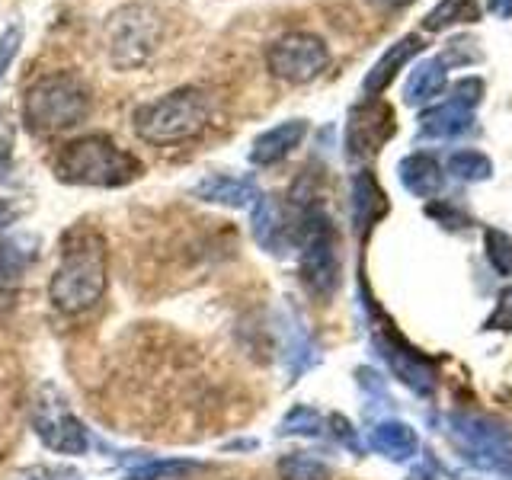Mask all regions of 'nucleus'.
Instances as JSON below:
<instances>
[{
	"mask_svg": "<svg viewBox=\"0 0 512 480\" xmlns=\"http://www.w3.org/2000/svg\"><path fill=\"white\" fill-rule=\"evenodd\" d=\"M109 285V247L93 224H74L61 237V260L48 282V298L61 314H84L100 304Z\"/></svg>",
	"mask_w": 512,
	"mask_h": 480,
	"instance_id": "f257e3e1",
	"label": "nucleus"
},
{
	"mask_svg": "<svg viewBox=\"0 0 512 480\" xmlns=\"http://www.w3.org/2000/svg\"><path fill=\"white\" fill-rule=\"evenodd\" d=\"M144 173V164L119 148L106 135H84L68 141L55 157V176L68 186H93V189H119L135 183Z\"/></svg>",
	"mask_w": 512,
	"mask_h": 480,
	"instance_id": "f03ea898",
	"label": "nucleus"
},
{
	"mask_svg": "<svg viewBox=\"0 0 512 480\" xmlns=\"http://www.w3.org/2000/svg\"><path fill=\"white\" fill-rule=\"evenodd\" d=\"M93 96L80 77L61 71V74H45L32 80L23 93L20 103V119L29 135L36 138H52L77 128L90 116Z\"/></svg>",
	"mask_w": 512,
	"mask_h": 480,
	"instance_id": "7ed1b4c3",
	"label": "nucleus"
},
{
	"mask_svg": "<svg viewBox=\"0 0 512 480\" xmlns=\"http://www.w3.org/2000/svg\"><path fill=\"white\" fill-rule=\"evenodd\" d=\"M212 119V103L199 87H180L132 112V128L148 144H180L205 132Z\"/></svg>",
	"mask_w": 512,
	"mask_h": 480,
	"instance_id": "20e7f679",
	"label": "nucleus"
},
{
	"mask_svg": "<svg viewBox=\"0 0 512 480\" xmlns=\"http://www.w3.org/2000/svg\"><path fill=\"white\" fill-rule=\"evenodd\" d=\"M164 39L160 16L144 4H125L112 10L103 23V48L116 71H135L148 64Z\"/></svg>",
	"mask_w": 512,
	"mask_h": 480,
	"instance_id": "39448f33",
	"label": "nucleus"
},
{
	"mask_svg": "<svg viewBox=\"0 0 512 480\" xmlns=\"http://www.w3.org/2000/svg\"><path fill=\"white\" fill-rule=\"evenodd\" d=\"M298 247H301V282L311 295L330 298L340 288V240L324 208H304L298 221Z\"/></svg>",
	"mask_w": 512,
	"mask_h": 480,
	"instance_id": "423d86ee",
	"label": "nucleus"
},
{
	"mask_svg": "<svg viewBox=\"0 0 512 480\" xmlns=\"http://www.w3.org/2000/svg\"><path fill=\"white\" fill-rule=\"evenodd\" d=\"M452 436L458 439L461 452L474 461L480 471H506L512 461V432L500 423L477 413H452Z\"/></svg>",
	"mask_w": 512,
	"mask_h": 480,
	"instance_id": "0eeeda50",
	"label": "nucleus"
},
{
	"mask_svg": "<svg viewBox=\"0 0 512 480\" xmlns=\"http://www.w3.org/2000/svg\"><path fill=\"white\" fill-rule=\"evenodd\" d=\"M330 64V48L311 32H285L266 48V68L285 84H311Z\"/></svg>",
	"mask_w": 512,
	"mask_h": 480,
	"instance_id": "6e6552de",
	"label": "nucleus"
},
{
	"mask_svg": "<svg viewBox=\"0 0 512 480\" xmlns=\"http://www.w3.org/2000/svg\"><path fill=\"white\" fill-rule=\"evenodd\" d=\"M394 112L381 100H362L352 106L349 125H346V154L352 160L375 157L394 135Z\"/></svg>",
	"mask_w": 512,
	"mask_h": 480,
	"instance_id": "1a4fd4ad",
	"label": "nucleus"
},
{
	"mask_svg": "<svg viewBox=\"0 0 512 480\" xmlns=\"http://www.w3.org/2000/svg\"><path fill=\"white\" fill-rule=\"evenodd\" d=\"M378 349H381V356L388 359L391 372L404 381L413 394L429 397L436 391V362L426 359L420 349H413L404 336L394 333L388 324L378 327Z\"/></svg>",
	"mask_w": 512,
	"mask_h": 480,
	"instance_id": "9d476101",
	"label": "nucleus"
},
{
	"mask_svg": "<svg viewBox=\"0 0 512 480\" xmlns=\"http://www.w3.org/2000/svg\"><path fill=\"white\" fill-rule=\"evenodd\" d=\"M36 436L42 439L45 448H52L58 455H84L90 448L84 423L71 410H64L61 400L36 407Z\"/></svg>",
	"mask_w": 512,
	"mask_h": 480,
	"instance_id": "9b49d317",
	"label": "nucleus"
},
{
	"mask_svg": "<svg viewBox=\"0 0 512 480\" xmlns=\"http://www.w3.org/2000/svg\"><path fill=\"white\" fill-rule=\"evenodd\" d=\"M423 52V39L420 36H404L400 42H394L388 52H384L375 64L372 71L365 74L362 80V93L365 100H378V96L394 84V77L400 74V68H407V64Z\"/></svg>",
	"mask_w": 512,
	"mask_h": 480,
	"instance_id": "f8f14e48",
	"label": "nucleus"
},
{
	"mask_svg": "<svg viewBox=\"0 0 512 480\" xmlns=\"http://www.w3.org/2000/svg\"><path fill=\"white\" fill-rule=\"evenodd\" d=\"M304 135H308V122H304V119H288V122L266 128V132L256 135V141H253L250 164H256V167L279 164V160H285L298 148V144L304 141Z\"/></svg>",
	"mask_w": 512,
	"mask_h": 480,
	"instance_id": "ddd939ff",
	"label": "nucleus"
},
{
	"mask_svg": "<svg viewBox=\"0 0 512 480\" xmlns=\"http://www.w3.org/2000/svg\"><path fill=\"white\" fill-rule=\"evenodd\" d=\"M349 205H352V228H356L359 237H365L384 218V212H388V196H384V189L378 186V180L372 173L359 170L356 176H352Z\"/></svg>",
	"mask_w": 512,
	"mask_h": 480,
	"instance_id": "4468645a",
	"label": "nucleus"
},
{
	"mask_svg": "<svg viewBox=\"0 0 512 480\" xmlns=\"http://www.w3.org/2000/svg\"><path fill=\"white\" fill-rule=\"evenodd\" d=\"M397 176H400V183H404V189L413 192L416 199H436L445 186L442 164L426 151H416V154L400 160Z\"/></svg>",
	"mask_w": 512,
	"mask_h": 480,
	"instance_id": "2eb2a0df",
	"label": "nucleus"
},
{
	"mask_svg": "<svg viewBox=\"0 0 512 480\" xmlns=\"http://www.w3.org/2000/svg\"><path fill=\"white\" fill-rule=\"evenodd\" d=\"M196 199L202 202H215V205H228V208H247L256 202L260 189L250 180V176H231V173H212L192 189Z\"/></svg>",
	"mask_w": 512,
	"mask_h": 480,
	"instance_id": "dca6fc26",
	"label": "nucleus"
},
{
	"mask_svg": "<svg viewBox=\"0 0 512 480\" xmlns=\"http://www.w3.org/2000/svg\"><path fill=\"white\" fill-rule=\"evenodd\" d=\"M368 448L384 455L388 461H410L416 452H420V436H416V429L407 423L384 420L368 432Z\"/></svg>",
	"mask_w": 512,
	"mask_h": 480,
	"instance_id": "f3484780",
	"label": "nucleus"
},
{
	"mask_svg": "<svg viewBox=\"0 0 512 480\" xmlns=\"http://www.w3.org/2000/svg\"><path fill=\"white\" fill-rule=\"evenodd\" d=\"M471 128H474V109H464L452 100L432 106L420 116V132L426 138H436V141L458 138L464 132H471Z\"/></svg>",
	"mask_w": 512,
	"mask_h": 480,
	"instance_id": "a211bd4d",
	"label": "nucleus"
},
{
	"mask_svg": "<svg viewBox=\"0 0 512 480\" xmlns=\"http://www.w3.org/2000/svg\"><path fill=\"white\" fill-rule=\"evenodd\" d=\"M250 231L256 237V244L269 253H282L288 237H285V218L282 208L272 196H256L253 212H250Z\"/></svg>",
	"mask_w": 512,
	"mask_h": 480,
	"instance_id": "6ab92c4d",
	"label": "nucleus"
},
{
	"mask_svg": "<svg viewBox=\"0 0 512 480\" xmlns=\"http://www.w3.org/2000/svg\"><path fill=\"white\" fill-rule=\"evenodd\" d=\"M448 84V64L445 58H426L410 71L404 84V100L407 106H426L445 90Z\"/></svg>",
	"mask_w": 512,
	"mask_h": 480,
	"instance_id": "aec40b11",
	"label": "nucleus"
},
{
	"mask_svg": "<svg viewBox=\"0 0 512 480\" xmlns=\"http://www.w3.org/2000/svg\"><path fill=\"white\" fill-rule=\"evenodd\" d=\"M477 20H480V4H477V0H439V4L429 10L423 26L432 29V32H442L448 26L477 23Z\"/></svg>",
	"mask_w": 512,
	"mask_h": 480,
	"instance_id": "412c9836",
	"label": "nucleus"
},
{
	"mask_svg": "<svg viewBox=\"0 0 512 480\" xmlns=\"http://www.w3.org/2000/svg\"><path fill=\"white\" fill-rule=\"evenodd\" d=\"M448 173L455 176L461 183H480V180H490L493 164L484 151H474V148H461L448 157Z\"/></svg>",
	"mask_w": 512,
	"mask_h": 480,
	"instance_id": "4be33fe9",
	"label": "nucleus"
},
{
	"mask_svg": "<svg viewBox=\"0 0 512 480\" xmlns=\"http://www.w3.org/2000/svg\"><path fill=\"white\" fill-rule=\"evenodd\" d=\"M282 480H330V464L314 458L311 452H288L279 458Z\"/></svg>",
	"mask_w": 512,
	"mask_h": 480,
	"instance_id": "5701e85b",
	"label": "nucleus"
},
{
	"mask_svg": "<svg viewBox=\"0 0 512 480\" xmlns=\"http://www.w3.org/2000/svg\"><path fill=\"white\" fill-rule=\"evenodd\" d=\"M32 240H0V285H16L32 263Z\"/></svg>",
	"mask_w": 512,
	"mask_h": 480,
	"instance_id": "b1692460",
	"label": "nucleus"
},
{
	"mask_svg": "<svg viewBox=\"0 0 512 480\" xmlns=\"http://www.w3.org/2000/svg\"><path fill=\"white\" fill-rule=\"evenodd\" d=\"M484 247H487V263L496 269V276H512V237L500 228L484 231Z\"/></svg>",
	"mask_w": 512,
	"mask_h": 480,
	"instance_id": "393cba45",
	"label": "nucleus"
},
{
	"mask_svg": "<svg viewBox=\"0 0 512 480\" xmlns=\"http://www.w3.org/2000/svg\"><path fill=\"white\" fill-rule=\"evenodd\" d=\"M279 432L282 436H320V432H324V416L314 407H292L282 420Z\"/></svg>",
	"mask_w": 512,
	"mask_h": 480,
	"instance_id": "a878e982",
	"label": "nucleus"
},
{
	"mask_svg": "<svg viewBox=\"0 0 512 480\" xmlns=\"http://www.w3.org/2000/svg\"><path fill=\"white\" fill-rule=\"evenodd\" d=\"M196 468H199L196 461H151V464H141L135 471H128L125 480H170V477H183Z\"/></svg>",
	"mask_w": 512,
	"mask_h": 480,
	"instance_id": "bb28decb",
	"label": "nucleus"
},
{
	"mask_svg": "<svg viewBox=\"0 0 512 480\" xmlns=\"http://www.w3.org/2000/svg\"><path fill=\"white\" fill-rule=\"evenodd\" d=\"M10 112L0 109V183L10 180L13 173V125H10Z\"/></svg>",
	"mask_w": 512,
	"mask_h": 480,
	"instance_id": "cd10ccee",
	"label": "nucleus"
},
{
	"mask_svg": "<svg viewBox=\"0 0 512 480\" xmlns=\"http://www.w3.org/2000/svg\"><path fill=\"white\" fill-rule=\"evenodd\" d=\"M20 45H23V26L13 23V26H7L4 36H0V80H4V74L10 71V64H13L16 52H20Z\"/></svg>",
	"mask_w": 512,
	"mask_h": 480,
	"instance_id": "c85d7f7f",
	"label": "nucleus"
},
{
	"mask_svg": "<svg viewBox=\"0 0 512 480\" xmlns=\"http://www.w3.org/2000/svg\"><path fill=\"white\" fill-rule=\"evenodd\" d=\"M480 96H484V80L480 77H464L455 84L452 90V103L464 106V109H474L480 103Z\"/></svg>",
	"mask_w": 512,
	"mask_h": 480,
	"instance_id": "c756f323",
	"label": "nucleus"
},
{
	"mask_svg": "<svg viewBox=\"0 0 512 480\" xmlns=\"http://www.w3.org/2000/svg\"><path fill=\"white\" fill-rule=\"evenodd\" d=\"M484 330H512V285L503 288L500 298H496V311L487 317Z\"/></svg>",
	"mask_w": 512,
	"mask_h": 480,
	"instance_id": "7c9ffc66",
	"label": "nucleus"
},
{
	"mask_svg": "<svg viewBox=\"0 0 512 480\" xmlns=\"http://www.w3.org/2000/svg\"><path fill=\"white\" fill-rule=\"evenodd\" d=\"M426 212L436 218L439 224H445V228H452V231H458V228H468L471 224V218L461 212V208H455V205H448V202H436V205H429Z\"/></svg>",
	"mask_w": 512,
	"mask_h": 480,
	"instance_id": "2f4dec72",
	"label": "nucleus"
},
{
	"mask_svg": "<svg viewBox=\"0 0 512 480\" xmlns=\"http://www.w3.org/2000/svg\"><path fill=\"white\" fill-rule=\"evenodd\" d=\"M330 432L336 439H340L346 448H352L356 455H362V442H359V432L352 429V423L346 420V416H330Z\"/></svg>",
	"mask_w": 512,
	"mask_h": 480,
	"instance_id": "473e14b6",
	"label": "nucleus"
},
{
	"mask_svg": "<svg viewBox=\"0 0 512 480\" xmlns=\"http://www.w3.org/2000/svg\"><path fill=\"white\" fill-rule=\"evenodd\" d=\"M13 480H55V474L48 471V468H26V471H20Z\"/></svg>",
	"mask_w": 512,
	"mask_h": 480,
	"instance_id": "72a5a7b5",
	"label": "nucleus"
},
{
	"mask_svg": "<svg viewBox=\"0 0 512 480\" xmlns=\"http://www.w3.org/2000/svg\"><path fill=\"white\" fill-rule=\"evenodd\" d=\"M487 10L493 16H500V20H506V16H512V0H487Z\"/></svg>",
	"mask_w": 512,
	"mask_h": 480,
	"instance_id": "f704fd0d",
	"label": "nucleus"
},
{
	"mask_svg": "<svg viewBox=\"0 0 512 480\" xmlns=\"http://www.w3.org/2000/svg\"><path fill=\"white\" fill-rule=\"evenodd\" d=\"M407 480H439V474L432 471V468H426V464H420V468H413L407 474Z\"/></svg>",
	"mask_w": 512,
	"mask_h": 480,
	"instance_id": "c9c22d12",
	"label": "nucleus"
},
{
	"mask_svg": "<svg viewBox=\"0 0 512 480\" xmlns=\"http://www.w3.org/2000/svg\"><path fill=\"white\" fill-rule=\"evenodd\" d=\"M368 4L378 7V10H400V7L413 4V0H368Z\"/></svg>",
	"mask_w": 512,
	"mask_h": 480,
	"instance_id": "e433bc0d",
	"label": "nucleus"
},
{
	"mask_svg": "<svg viewBox=\"0 0 512 480\" xmlns=\"http://www.w3.org/2000/svg\"><path fill=\"white\" fill-rule=\"evenodd\" d=\"M13 218H16V208L7 199H0V228H7Z\"/></svg>",
	"mask_w": 512,
	"mask_h": 480,
	"instance_id": "4c0bfd02",
	"label": "nucleus"
}]
</instances>
